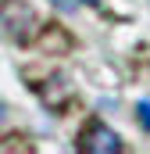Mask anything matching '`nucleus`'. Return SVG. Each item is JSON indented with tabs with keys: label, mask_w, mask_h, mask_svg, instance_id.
Returning a JSON list of instances; mask_svg holds the SVG:
<instances>
[{
	"label": "nucleus",
	"mask_w": 150,
	"mask_h": 154,
	"mask_svg": "<svg viewBox=\"0 0 150 154\" xmlns=\"http://www.w3.org/2000/svg\"><path fill=\"white\" fill-rule=\"evenodd\" d=\"M0 25L7 29V36L18 39V43H32L39 29L36 7L25 4V0H0Z\"/></svg>",
	"instance_id": "nucleus-1"
},
{
	"label": "nucleus",
	"mask_w": 150,
	"mask_h": 154,
	"mask_svg": "<svg viewBox=\"0 0 150 154\" xmlns=\"http://www.w3.org/2000/svg\"><path fill=\"white\" fill-rule=\"evenodd\" d=\"M75 147L82 154H122L125 151V143L114 136L104 122H86L82 133H79V140H75Z\"/></svg>",
	"instance_id": "nucleus-2"
},
{
	"label": "nucleus",
	"mask_w": 150,
	"mask_h": 154,
	"mask_svg": "<svg viewBox=\"0 0 150 154\" xmlns=\"http://www.w3.org/2000/svg\"><path fill=\"white\" fill-rule=\"evenodd\" d=\"M36 90H39V97H43V104H46L50 111H64V108H68V100H72V82H68L64 75L43 79Z\"/></svg>",
	"instance_id": "nucleus-3"
},
{
	"label": "nucleus",
	"mask_w": 150,
	"mask_h": 154,
	"mask_svg": "<svg viewBox=\"0 0 150 154\" xmlns=\"http://www.w3.org/2000/svg\"><path fill=\"white\" fill-rule=\"evenodd\" d=\"M39 47L46 50V54H72L75 39L68 29H61V25H46L43 32H39Z\"/></svg>",
	"instance_id": "nucleus-4"
},
{
	"label": "nucleus",
	"mask_w": 150,
	"mask_h": 154,
	"mask_svg": "<svg viewBox=\"0 0 150 154\" xmlns=\"http://www.w3.org/2000/svg\"><path fill=\"white\" fill-rule=\"evenodd\" d=\"M136 118H140V125L150 133V104H147V100H140V104H136Z\"/></svg>",
	"instance_id": "nucleus-5"
},
{
	"label": "nucleus",
	"mask_w": 150,
	"mask_h": 154,
	"mask_svg": "<svg viewBox=\"0 0 150 154\" xmlns=\"http://www.w3.org/2000/svg\"><path fill=\"white\" fill-rule=\"evenodd\" d=\"M54 7L64 11V14H72V11H79V0H54Z\"/></svg>",
	"instance_id": "nucleus-6"
}]
</instances>
